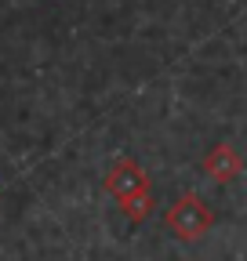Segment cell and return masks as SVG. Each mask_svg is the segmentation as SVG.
<instances>
[{
    "instance_id": "cell-1",
    "label": "cell",
    "mask_w": 247,
    "mask_h": 261,
    "mask_svg": "<svg viewBox=\"0 0 247 261\" xmlns=\"http://www.w3.org/2000/svg\"><path fill=\"white\" fill-rule=\"evenodd\" d=\"M167 228L178 232L182 240H196V236H204L211 228V211L204 207L200 196H182L178 207L167 211Z\"/></svg>"
},
{
    "instance_id": "cell-2",
    "label": "cell",
    "mask_w": 247,
    "mask_h": 261,
    "mask_svg": "<svg viewBox=\"0 0 247 261\" xmlns=\"http://www.w3.org/2000/svg\"><path fill=\"white\" fill-rule=\"evenodd\" d=\"M131 189H145V174H142L138 167H131L128 160H120L116 167L109 171V192H116L120 200H124Z\"/></svg>"
}]
</instances>
